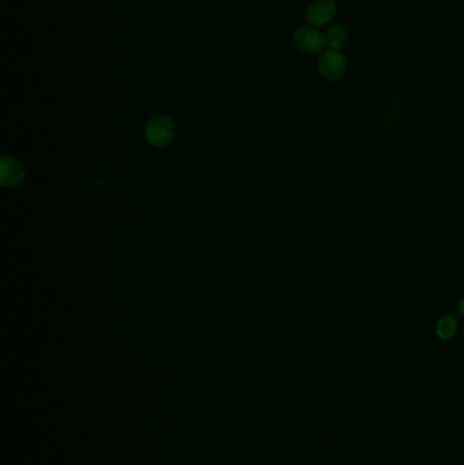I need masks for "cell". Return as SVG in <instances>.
<instances>
[{
	"instance_id": "1",
	"label": "cell",
	"mask_w": 464,
	"mask_h": 465,
	"mask_svg": "<svg viewBox=\"0 0 464 465\" xmlns=\"http://www.w3.org/2000/svg\"><path fill=\"white\" fill-rule=\"evenodd\" d=\"M146 139L155 147H167L174 139V124L164 114L151 117L146 124Z\"/></svg>"
},
{
	"instance_id": "2",
	"label": "cell",
	"mask_w": 464,
	"mask_h": 465,
	"mask_svg": "<svg viewBox=\"0 0 464 465\" xmlns=\"http://www.w3.org/2000/svg\"><path fill=\"white\" fill-rule=\"evenodd\" d=\"M293 41L296 44L298 49L304 54L308 55H315L320 54L324 47L327 40L326 37L314 28H301L295 32Z\"/></svg>"
},
{
	"instance_id": "3",
	"label": "cell",
	"mask_w": 464,
	"mask_h": 465,
	"mask_svg": "<svg viewBox=\"0 0 464 465\" xmlns=\"http://www.w3.org/2000/svg\"><path fill=\"white\" fill-rule=\"evenodd\" d=\"M319 71L330 80L340 79L346 71V57L335 49H328L319 57Z\"/></svg>"
},
{
	"instance_id": "4",
	"label": "cell",
	"mask_w": 464,
	"mask_h": 465,
	"mask_svg": "<svg viewBox=\"0 0 464 465\" xmlns=\"http://www.w3.org/2000/svg\"><path fill=\"white\" fill-rule=\"evenodd\" d=\"M25 177V169L18 159L13 157L4 155L1 158V168H0V183L6 188H13L18 186Z\"/></svg>"
},
{
	"instance_id": "5",
	"label": "cell",
	"mask_w": 464,
	"mask_h": 465,
	"mask_svg": "<svg viewBox=\"0 0 464 465\" xmlns=\"http://www.w3.org/2000/svg\"><path fill=\"white\" fill-rule=\"evenodd\" d=\"M335 11L333 0H315L307 8V19L315 26H323L334 18Z\"/></svg>"
},
{
	"instance_id": "6",
	"label": "cell",
	"mask_w": 464,
	"mask_h": 465,
	"mask_svg": "<svg viewBox=\"0 0 464 465\" xmlns=\"http://www.w3.org/2000/svg\"><path fill=\"white\" fill-rule=\"evenodd\" d=\"M326 40H327V44L330 45L331 49L339 51L347 42V32H346V29L343 26L336 25V26H333L328 30V35H327Z\"/></svg>"
},
{
	"instance_id": "7",
	"label": "cell",
	"mask_w": 464,
	"mask_h": 465,
	"mask_svg": "<svg viewBox=\"0 0 464 465\" xmlns=\"http://www.w3.org/2000/svg\"><path fill=\"white\" fill-rule=\"evenodd\" d=\"M456 320L455 317L446 316L441 318L437 324V335L441 339H449L456 332Z\"/></svg>"
},
{
	"instance_id": "8",
	"label": "cell",
	"mask_w": 464,
	"mask_h": 465,
	"mask_svg": "<svg viewBox=\"0 0 464 465\" xmlns=\"http://www.w3.org/2000/svg\"><path fill=\"white\" fill-rule=\"evenodd\" d=\"M458 309H459V312H460V313H463L464 315V299L462 301V302H460V303H459Z\"/></svg>"
}]
</instances>
